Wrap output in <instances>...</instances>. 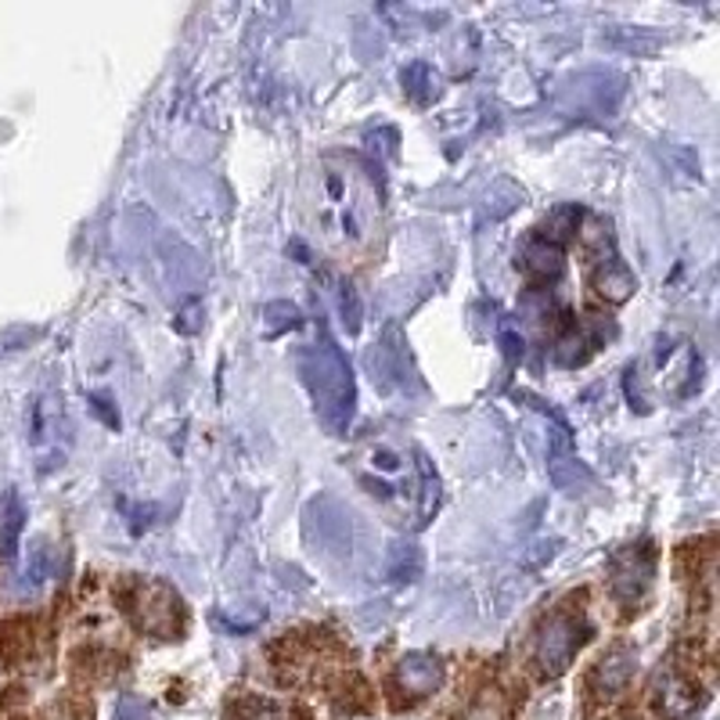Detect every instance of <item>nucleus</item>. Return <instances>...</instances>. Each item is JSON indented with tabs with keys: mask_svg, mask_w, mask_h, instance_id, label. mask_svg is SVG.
<instances>
[{
	"mask_svg": "<svg viewBox=\"0 0 720 720\" xmlns=\"http://www.w3.org/2000/svg\"><path fill=\"white\" fill-rule=\"evenodd\" d=\"M501 343H505V353H508V357H519V353H523V335L515 338L512 324H505V329H501Z\"/></svg>",
	"mask_w": 720,
	"mask_h": 720,
	"instance_id": "nucleus-20",
	"label": "nucleus"
},
{
	"mask_svg": "<svg viewBox=\"0 0 720 720\" xmlns=\"http://www.w3.org/2000/svg\"><path fill=\"white\" fill-rule=\"evenodd\" d=\"M184 609L166 583H144L138 594V627L159 637H173V631H181Z\"/></svg>",
	"mask_w": 720,
	"mask_h": 720,
	"instance_id": "nucleus-4",
	"label": "nucleus"
},
{
	"mask_svg": "<svg viewBox=\"0 0 720 720\" xmlns=\"http://www.w3.org/2000/svg\"><path fill=\"white\" fill-rule=\"evenodd\" d=\"M594 289L602 292L609 303H623L634 289H637V281L634 275L627 270V264H620V260H605L602 267H598V275H594Z\"/></svg>",
	"mask_w": 720,
	"mask_h": 720,
	"instance_id": "nucleus-11",
	"label": "nucleus"
},
{
	"mask_svg": "<svg viewBox=\"0 0 720 720\" xmlns=\"http://www.w3.org/2000/svg\"><path fill=\"white\" fill-rule=\"evenodd\" d=\"M310 221L335 252H357L375 238L378 198L364 173L343 159H324L310 173Z\"/></svg>",
	"mask_w": 720,
	"mask_h": 720,
	"instance_id": "nucleus-1",
	"label": "nucleus"
},
{
	"mask_svg": "<svg viewBox=\"0 0 720 720\" xmlns=\"http://www.w3.org/2000/svg\"><path fill=\"white\" fill-rule=\"evenodd\" d=\"M227 720H289L281 706L267 702V699H238L227 710Z\"/></svg>",
	"mask_w": 720,
	"mask_h": 720,
	"instance_id": "nucleus-16",
	"label": "nucleus"
},
{
	"mask_svg": "<svg viewBox=\"0 0 720 720\" xmlns=\"http://www.w3.org/2000/svg\"><path fill=\"white\" fill-rule=\"evenodd\" d=\"M112 720H152V710H148V702L138 696H119Z\"/></svg>",
	"mask_w": 720,
	"mask_h": 720,
	"instance_id": "nucleus-18",
	"label": "nucleus"
},
{
	"mask_svg": "<svg viewBox=\"0 0 720 720\" xmlns=\"http://www.w3.org/2000/svg\"><path fill=\"white\" fill-rule=\"evenodd\" d=\"M656 699H659V710L667 713V717H688L691 710H696V688H691V681L688 677H681V674H667L659 681V688H656Z\"/></svg>",
	"mask_w": 720,
	"mask_h": 720,
	"instance_id": "nucleus-10",
	"label": "nucleus"
},
{
	"mask_svg": "<svg viewBox=\"0 0 720 720\" xmlns=\"http://www.w3.org/2000/svg\"><path fill=\"white\" fill-rule=\"evenodd\" d=\"M397 681L404 691H411L415 699H422L443 685V663L437 656H429V652H411V656L400 659Z\"/></svg>",
	"mask_w": 720,
	"mask_h": 720,
	"instance_id": "nucleus-7",
	"label": "nucleus"
},
{
	"mask_svg": "<svg viewBox=\"0 0 720 720\" xmlns=\"http://www.w3.org/2000/svg\"><path fill=\"white\" fill-rule=\"evenodd\" d=\"M551 480H555L559 491L577 494V486H588L591 483V472L583 469L577 458H566V461H551Z\"/></svg>",
	"mask_w": 720,
	"mask_h": 720,
	"instance_id": "nucleus-15",
	"label": "nucleus"
},
{
	"mask_svg": "<svg viewBox=\"0 0 720 720\" xmlns=\"http://www.w3.org/2000/svg\"><path fill=\"white\" fill-rule=\"evenodd\" d=\"M591 627L577 613H555L537 631V667L545 677H559L588 642Z\"/></svg>",
	"mask_w": 720,
	"mask_h": 720,
	"instance_id": "nucleus-3",
	"label": "nucleus"
},
{
	"mask_svg": "<svg viewBox=\"0 0 720 720\" xmlns=\"http://www.w3.org/2000/svg\"><path fill=\"white\" fill-rule=\"evenodd\" d=\"M652 573H656V559H652V551L645 545H634L627 551H620L613 566H609V588L620 598V602H637L648 583H652Z\"/></svg>",
	"mask_w": 720,
	"mask_h": 720,
	"instance_id": "nucleus-5",
	"label": "nucleus"
},
{
	"mask_svg": "<svg viewBox=\"0 0 720 720\" xmlns=\"http://www.w3.org/2000/svg\"><path fill=\"white\" fill-rule=\"evenodd\" d=\"M386 573L393 580H415L418 573H422V555H418L415 545H393Z\"/></svg>",
	"mask_w": 720,
	"mask_h": 720,
	"instance_id": "nucleus-13",
	"label": "nucleus"
},
{
	"mask_svg": "<svg viewBox=\"0 0 720 720\" xmlns=\"http://www.w3.org/2000/svg\"><path fill=\"white\" fill-rule=\"evenodd\" d=\"M307 537L324 551H350V512L332 497H318L307 508Z\"/></svg>",
	"mask_w": 720,
	"mask_h": 720,
	"instance_id": "nucleus-6",
	"label": "nucleus"
},
{
	"mask_svg": "<svg viewBox=\"0 0 720 720\" xmlns=\"http://www.w3.org/2000/svg\"><path fill=\"white\" fill-rule=\"evenodd\" d=\"M404 87H407V94H411L415 101L437 98V76H432V69H429L426 62L407 65V69H404Z\"/></svg>",
	"mask_w": 720,
	"mask_h": 720,
	"instance_id": "nucleus-14",
	"label": "nucleus"
},
{
	"mask_svg": "<svg viewBox=\"0 0 720 720\" xmlns=\"http://www.w3.org/2000/svg\"><path fill=\"white\" fill-rule=\"evenodd\" d=\"M54 573V548L44 537H36L25 555V573H22V588H40L47 577Z\"/></svg>",
	"mask_w": 720,
	"mask_h": 720,
	"instance_id": "nucleus-12",
	"label": "nucleus"
},
{
	"mask_svg": "<svg viewBox=\"0 0 720 720\" xmlns=\"http://www.w3.org/2000/svg\"><path fill=\"white\" fill-rule=\"evenodd\" d=\"M338 307H343V321H346V329H350V332H357V329H361V303H357V292H353L350 284H343V295H338Z\"/></svg>",
	"mask_w": 720,
	"mask_h": 720,
	"instance_id": "nucleus-19",
	"label": "nucleus"
},
{
	"mask_svg": "<svg viewBox=\"0 0 720 720\" xmlns=\"http://www.w3.org/2000/svg\"><path fill=\"white\" fill-rule=\"evenodd\" d=\"M523 270L529 278H540V281H548V278H559L562 275V249L555 246V241L548 238H534V241H526L523 246Z\"/></svg>",
	"mask_w": 720,
	"mask_h": 720,
	"instance_id": "nucleus-9",
	"label": "nucleus"
},
{
	"mask_svg": "<svg viewBox=\"0 0 720 720\" xmlns=\"http://www.w3.org/2000/svg\"><path fill=\"white\" fill-rule=\"evenodd\" d=\"M634 663H637L634 648L616 645L613 652H605V656L598 659V667L591 674V688L598 691V696H620L634 677Z\"/></svg>",
	"mask_w": 720,
	"mask_h": 720,
	"instance_id": "nucleus-8",
	"label": "nucleus"
},
{
	"mask_svg": "<svg viewBox=\"0 0 720 720\" xmlns=\"http://www.w3.org/2000/svg\"><path fill=\"white\" fill-rule=\"evenodd\" d=\"M19 529H22V501L11 494L8 497V519H4V534H0V548H4V559L11 562L19 551Z\"/></svg>",
	"mask_w": 720,
	"mask_h": 720,
	"instance_id": "nucleus-17",
	"label": "nucleus"
},
{
	"mask_svg": "<svg viewBox=\"0 0 720 720\" xmlns=\"http://www.w3.org/2000/svg\"><path fill=\"white\" fill-rule=\"evenodd\" d=\"M299 375H303L310 397L318 404L321 422L332 432H343L353 418V375L343 353L332 343L310 346L299 353Z\"/></svg>",
	"mask_w": 720,
	"mask_h": 720,
	"instance_id": "nucleus-2",
	"label": "nucleus"
}]
</instances>
